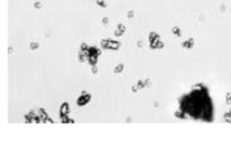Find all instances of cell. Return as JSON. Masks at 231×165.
I'll return each instance as SVG.
<instances>
[{"mask_svg":"<svg viewBox=\"0 0 231 165\" xmlns=\"http://www.w3.org/2000/svg\"><path fill=\"white\" fill-rule=\"evenodd\" d=\"M208 102L210 101L206 94L194 91L183 101V108L186 109L187 113L192 115V117L201 118L202 116L206 115L208 109H211V105H208Z\"/></svg>","mask_w":231,"mask_h":165,"instance_id":"1","label":"cell"}]
</instances>
